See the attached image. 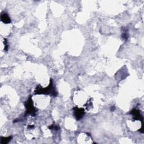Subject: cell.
Segmentation results:
<instances>
[{
  "instance_id": "cell-1",
  "label": "cell",
  "mask_w": 144,
  "mask_h": 144,
  "mask_svg": "<svg viewBox=\"0 0 144 144\" xmlns=\"http://www.w3.org/2000/svg\"><path fill=\"white\" fill-rule=\"evenodd\" d=\"M34 94H44L47 95H51L53 97H56L57 96V92L56 90L55 85H53L52 79L50 80L49 86L45 88H43L41 85H38L35 88Z\"/></svg>"
},
{
  "instance_id": "cell-2",
  "label": "cell",
  "mask_w": 144,
  "mask_h": 144,
  "mask_svg": "<svg viewBox=\"0 0 144 144\" xmlns=\"http://www.w3.org/2000/svg\"><path fill=\"white\" fill-rule=\"evenodd\" d=\"M24 106L26 109V116L28 114L31 115L32 116H35L37 109L33 105V102L32 99V96L29 97L28 99L24 103Z\"/></svg>"
},
{
  "instance_id": "cell-3",
  "label": "cell",
  "mask_w": 144,
  "mask_h": 144,
  "mask_svg": "<svg viewBox=\"0 0 144 144\" xmlns=\"http://www.w3.org/2000/svg\"><path fill=\"white\" fill-rule=\"evenodd\" d=\"M129 114L132 116V120L133 121H140L141 122L142 126H143V117L141 114V111L139 109H137L136 108L131 110Z\"/></svg>"
},
{
  "instance_id": "cell-4",
  "label": "cell",
  "mask_w": 144,
  "mask_h": 144,
  "mask_svg": "<svg viewBox=\"0 0 144 144\" xmlns=\"http://www.w3.org/2000/svg\"><path fill=\"white\" fill-rule=\"evenodd\" d=\"M73 110L74 111V116L77 121H80L85 116V110L83 108H80L77 106L73 107Z\"/></svg>"
},
{
  "instance_id": "cell-5",
  "label": "cell",
  "mask_w": 144,
  "mask_h": 144,
  "mask_svg": "<svg viewBox=\"0 0 144 144\" xmlns=\"http://www.w3.org/2000/svg\"><path fill=\"white\" fill-rule=\"evenodd\" d=\"M1 20L4 24H10L11 23V20L8 13L2 12L1 14Z\"/></svg>"
},
{
  "instance_id": "cell-6",
  "label": "cell",
  "mask_w": 144,
  "mask_h": 144,
  "mask_svg": "<svg viewBox=\"0 0 144 144\" xmlns=\"http://www.w3.org/2000/svg\"><path fill=\"white\" fill-rule=\"evenodd\" d=\"M13 137L12 136H9V137H0V142L1 144H7L9 142H10L11 140H12Z\"/></svg>"
},
{
  "instance_id": "cell-7",
  "label": "cell",
  "mask_w": 144,
  "mask_h": 144,
  "mask_svg": "<svg viewBox=\"0 0 144 144\" xmlns=\"http://www.w3.org/2000/svg\"><path fill=\"white\" fill-rule=\"evenodd\" d=\"M124 33L122 34V38H123L124 41H127L128 37H129V34L128 33V31H126V29L124 28Z\"/></svg>"
},
{
  "instance_id": "cell-8",
  "label": "cell",
  "mask_w": 144,
  "mask_h": 144,
  "mask_svg": "<svg viewBox=\"0 0 144 144\" xmlns=\"http://www.w3.org/2000/svg\"><path fill=\"white\" fill-rule=\"evenodd\" d=\"M49 129H51V130H55V131H58L60 129V127L58 125H56L55 124H52L49 127Z\"/></svg>"
},
{
  "instance_id": "cell-9",
  "label": "cell",
  "mask_w": 144,
  "mask_h": 144,
  "mask_svg": "<svg viewBox=\"0 0 144 144\" xmlns=\"http://www.w3.org/2000/svg\"><path fill=\"white\" fill-rule=\"evenodd\" d=\"M3 43H4V45H5V47H4V50L5 51H8V49H9V45H8V42L7 39L4 38V40H3Z\"/></svg>"
},
{
  "instance_id": "cell-10",
  "label": "cell",
  "mask_w": 144,
  "mask_h": 144,
  "mask_svg": "<svg viewBox=\"0 0 144 144\" xmlns=\"http://www.w3.org/2000/svg\"><path fill=\"white\" fill-rule=\"evenodd\" d=\"M115 109H116V108H115L114 106H112V107H111V111H113Z\"/></svg>"
}]
</instances>
